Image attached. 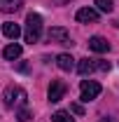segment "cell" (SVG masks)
Instances as JSON below:
<instances>
[{
  "label": "cell",
  "mask_w": 119,
  "mask_h": 122,
  "mask_svg": "<svg viewBox=\"0 0 119 122\" xmlns=\"http://www.w3.org/2000/svg\"><path fill=\"white\" fill-rule=\"evenodd\" d=\"M23 38H26V42H30V45H35V42L42 38V16L37 14V12H30V14L26 16Z\"/></svg>",
  "instance_id": "obj_1"
},
{
  "label": "cell",
  "mask_w": 119,
  "mask_h": 122,
  "mask_svg": "<svg viewBox=\"0 0 119 122\" xmlns=\"http://www.w3.org/2000/svg\"><path fill=\"white\" fill-rule=\"evenodd\" d=\"M2 99H5V106L7 108H23L28 94H26L23 87H19V85H9L5 89V94H2Z\"/></svg>",
  "instance_id": "obj_2"
},
{
  "label": "cell",
  "mask_w": 119,
  "mask_h": 122,
  "mask_svg": "<svg viewBox=\"0 0 119 122\" xmlns=\"http://www.w3.org/2000/svg\"><path fill=\"white\" fill-rule=\"evenodd\" d=\"M79 89H82V101L84 103H89V101H93V99H98V94L103 92V87L96 82V80H82L79 82Z\"/></svg>",
  "instance_id": "obj_3"
},
{
  "label": "cell",
  "mask_w": 119,
  "mask_h": 122,
  "mask_svg": "<svg viewBox=\"0 0 119 122\" xmlns=\"http://www.w3.org/2000/svg\"><path fill=\"white\" fill-rule=\"evenodd\" d=\"M65 92H68V85H65L63 80H51V85H49V89H47V96H49L51 103H59L61 99L65 96Z\"/></svg>",
  "instance_id": "obj_4"
},
{
  "label": "cell",
  "mask_w": 119,
  "mask_h": 122,
  "mask_svg": "<svg viewBox=\"0 0 119 122\" xmlns=\"http://www.w3.org/2000/svg\"><path fill=\"white\" fill-rule=\"evenodd\" d=\"M47 38H49V42H56V45H73V40H70V33H68L65 28H61V26L49 28Z\"/></svg>",
  "instance_id": "obj_5"
},
{
  "label": "cell",
  "mask_w": 119,
  "mask_h": 122,
  "mask_svg": "<svg viewBox=\"0 0 119 122\" xmlns=\"http://www.w3.org/2000/svg\"><path fill=\"white\" fill-rule=\"evenodd\" d=\"M77 21L79 24H96L98 21V10H93V7H82V10H77Z\"/></svg>",
  "instance_id": "obj_6"
},
{
  "label": "cell",
  "mask_w": 119,
  "mask_h": 122,
  "mask_svg": "<svg viewBox=\"0 0 119 122\" xmlns=\"http://www.w3.org/2000/svg\"><path fill=\"white\" fill-rule=\"evenodd\" d=\"M89 49L98 52V54H105V52H110V42L101 35H93V38H89Z\"/></svg>",
  "instance_id": "obj_7"
},
{
  "label": "cell",
  "mask_w": 119,
  "mask_h": 122,
  "mask_svg": "<svg viewBox=\"0 0 119 122\" xmlns=\"http://www.w3.org/2000/svg\"><path fill=\"white\" fill-rule=\"evenodd\" d=\"M2 35L16 42V38L21 35V26H19V24H14V21H7V24H2Z\"/></svg>",
  "instance_id": "obj_8"
},
{
  "label": "cell",
  "mask_w": 119,
  "mask_h": 122,
  "mask_svg": "<svg viewBox=\"0 0 119 122\" xmlns=\"http://www.w3.org/2000/svg\"><path fill=\"white\" fill-rule=\"evenodd\" d=\"M56 66H59L61 71H73V68H75V59L68 54V52H63V54L56 56Z\"/></svg>",
  "instance_id": "obj_9"
},
{
  "label": "cell",
  "mask_w": 119,
  "mask_h": 122,
  "mask_svg": "<svg viewBox=\"0 0 119 122\" xmlns=\"http://www.w3.org/2000/svg\"><path fill=\"white\" fill-rule=\"evenodd\" d=\"M21 52H23V49H21V45L12 42V45H7L5 49H2V56H5L7 61H14V59H19V56H21Z\"/></svg>",
  "instance_id": "obj_10"
},
{
  "label": "cell",
  "mask_w": 119,
  "mask_h": 122,
  "mask_svg": "<svg viewBox=\"0 0 119 122\" xmlns=\"http://www.w3.org/2000/svg\"><path fill=\"white\" fill-rule=\"evenodd\" d=\"M77 71H79V75H91V73L96 71V61L93 59H79Z\"/></svg>",
  "instance_id": "obj_11"
},
{
  "label": "cell",
  "mask_w": 119,
  "mask_h": 122,
  "mask_svg": "<svg viewBox=\"0 0 119 122\" xmlns=\"http://www.w3.org/2000/svg\"><path fill=\"white\" fill-rule=\"evenodd\" d=\"M21 7V0H0V12H5V14H12Z\"/></svg>",
  "instance_id": "obj_12"
},
{
  "label": "cell",
  "mask_w": 119,
  "mask_h": 122,
  "mask_svg": "<svg viewBox=\"0 0 119 122\" xmlns=\"http://www.w3.org/2000/svg\"><path fill=\"white\" fill-rule=\"evenodd\" d=\"M51 122H75V120L70 117L68 110H56V113L51 115Z\"/></svg>",
  "instance_id": "obj_13"
},
{
  "label": "cell",
  "mask_w": 119,
  "mask_h": 122,
  "mask_svg": "<svg viewBox=\"0 0 119 122\" xmlns=\"http://www.w3.org/2000/svg\"><path fill=\"white\" fill-rule=\"evenodd\" d=\"M96 7H98L101 12H105V14H110V12L114 10V2H112V0H96Z\"/></svg>",
  "instance_id": "obj_14"
},
{
  "label": "cell",
  "mask_w": 119,
  "mask_h": 122,
  "mask_svg": "<svg viewBox=\"0 0 119 122\" xmlns=\"http://www.w3.org/2000/svg\"><path fill=\"white\" fill-rule=\"evenodd\" d=\"M16 120H19V122H28V120H30V110H28L26 106L19 108V113H16Z\"/></svg>",
  "instance_id": "obj_15"
},
{
  "label": "cell",
  "mask_w": 119,
  "mask_h": 122,
  "mask_svg": "<svg viewBox=\"0 0 119 122\" xmlns=\"http://www.w3.org/2000/svg\"><path fill=\"white\" fill-rule=\"evenodd\" d=\"M70 110H73L75 115H84V108L79 106V103H73V106H70Z\"/></svg>",
  "instance_id": "obj_16"
},
{
  "label": "cell",
  "mask_w": 119,
  "mask_h": 122,
  "mask_svg": "<svg viewBox=\"0 0 119 122\" xmlns=\"http://www.w3.org/2000/svg\"><path fill=\"white\" fill-rule=\"evenodd\" d=\"M96 68L98 71H110V63L107 61H96Z\"/></svg>",
  "instance_id": "obj_17"
},
{
  "label": "cell",
  "mask_w": 119,
  "mask_h": 122,
  "mask_svg": "<svg viewBox=\"0 0 119 122\" xmlns=\"http://www.w3.org/2000/svg\"><path fill=\"white\" fill-rule=\"evenodd\" d=\"M101 122H117V120H112V117H101Z\"/></svg>",
  "instance_id": "obj_18"
}]
</instances>
